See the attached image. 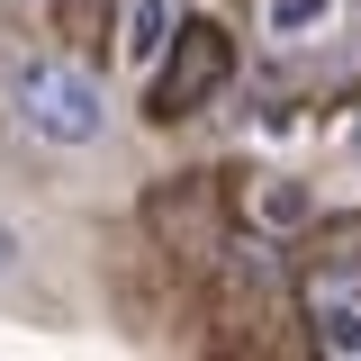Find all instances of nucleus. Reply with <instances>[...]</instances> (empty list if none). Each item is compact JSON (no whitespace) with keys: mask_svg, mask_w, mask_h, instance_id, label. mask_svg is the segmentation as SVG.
<instances>
[{"mask_svg":"<svg viewBox=\"0 0 361 361\" xmlns=\"http://www.w3.org/2000/svg\"><path fill=\"white\" fill-rule=\"evenodd\" d=\"M9 262H18V244H9V235H0V271H9Z\"/></svg>","mask_w":361,"mask_h":361,"instance_id":"nucleus-7","label":"nucleus"},{"mask_svg":"<svg viewBox=\"0 0 361 361\" xmlns=\"http://www.w3.org/2000/svg\"><path fill=\"white\" fill-rule=\"evenodd\" d=\"M253 217H262L271 235H289V226H307V217H316V190H307L298 172H271L262 190H253Z\"/></svg>","mask_w":361,"mask_h":361,"instance_id":"nucleus-3","label":"nucleus"},{"mask_svg":"<svg viewBox=\"0 0 361 361\" xmlns=\"http://www.w3.org/2000/svg\"><path fill=\"white\" fill-rule=\"evenodd\" d=\"M316 334H325V353L361 361V298L353 289H325V298H316Z\"/></svg>","mask_w":361,"mask_h":361,"instance_id":"nucleus-4","label":"nucleus"},{"mask_svg":"<svg viewBox=\"0 0 361 361\" xmlns=\"http://www.w3.org/2000/svg\"><path fill=\"white\" fill-rule=\"evenodd\" d=\"M262 27H271L280 45H298V37H316V27H334V0H271Z\"/></svg>","mask_w":361,"mask_h":361,"instance_id":"nucleus-5","label":"nucleus"},{"mask_svg":"<svg viewBox=\"0 0 361 361\" xmlns=\"http://www.w3.org/2000/svg\"><path fill=\"white\" fill-rule=\"evenodd\" d=\"M343 154H353V163H361V109H353V127H343Z\"/></svg>","mask_w":361,"mask_h":361,"instance_id":"nucleus-6","label":"nucleus"},{"mask_svg":"<svg viewBox=\"0 0 361 361\" xmlns=\"http://www.w3.org/2000/svg\"><path fill=\"white\" fill-rule=\"evenodd\" d=\"M18 118L45 135V145H99L109 135V90L90 82L82 63H18Z\"/></svg>","mask_w":361,"mask_h":361,"instance_id":"nucleus-1","label":"nucleus"},{"mask_svg":"<svg viewBox=\"0 0 361 361\" xmlns=\"http://www.w3.org/2000/svg\"><path fill=\"white\" fill-rule=\"evenodd\" d=\"M163 45H172V0H127V37H118L127 73H154Z\"/></svg>","mask_w":361,"mask_h":361,"instance_id":"nucleus-2","label":"nucleus"}]
</instances>
